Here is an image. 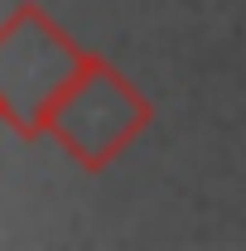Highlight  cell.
<instances>
[]
</instances>
